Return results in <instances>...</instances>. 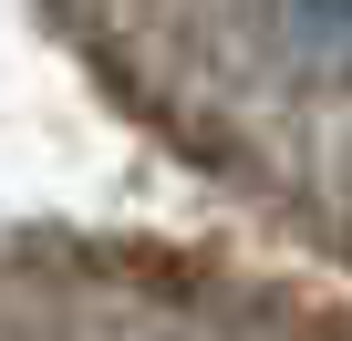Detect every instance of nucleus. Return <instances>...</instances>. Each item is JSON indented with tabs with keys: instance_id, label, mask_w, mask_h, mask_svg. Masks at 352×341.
I'll use <instances>...</instances> for the list:
<instances>
[{
	"instance_id": "nucleus-1",
	"label": "nucleus",
	"mask_w": 352,
	"mask_h": 341,
	"mask_svg": "<svg viewBox=\"0 0 352 341\" xmlns=\"http://www.w3.org/2000/svg\"><path fill=\"white\" fill-rule=\"evenodd\" d=\"M290 42H300V62H342L352 52V0H290Z\"/></svg>"
}]
</instances>
